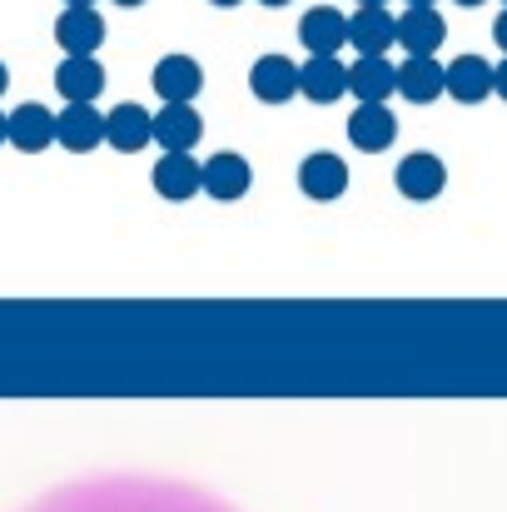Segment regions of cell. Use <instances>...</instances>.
Returning <instances> with one entry per match:
<instances>
[{
	"label": "cell",
	"mask_w": 507,
	"mask_h": 512,
	"mask_svg": "<svg viewBox=\"0 0 507 512\" xmlns=\"http://www.w3.org/2000/svg\"><path fill=\"white\" fill-rule=\"evenodd\" d=\"M398 95L413 105H433L438 95H448V65H438L433 55H408L398 65Z\"/></svg>",
	"instance_id": "obj_9"
},
{
	"label": "cell",
	"mask_w": 507,
	"mask_h": 512,
	"mask_svg": "<svg viewBox=\"0 0 507 512\" xmlns=\"http://www.w3.org/2000/svg\"><path fill=\"white\" fill-rule=\"evenodd\" d=\"M209 5H239V0H209Z\"/></svg>",
	"instance_id": "obj_29"
},
{
	"label": "cell",
	"mask_w": 507,
	"mask_h": 512,
	"mask_svg": "<svg viewBox=\"0 0 507 512\" xmlns=\"http://www.w3.org/2000/svg\"><path fill=\"white\" fill-rule=\"evenodd\" d=\"M65 5H95V0H65Z\"/></svg>",
	"instance_id": "obj_27"
},
{
	"label": "cell",
	"mask_w": 507,
	"mask_h": 512,
	"mask_svg": "<svg viewBox=\"0 0 507 512\" xmlns=\"http://www.w3.org/2000/svg\"><path fill=\"white\" fill-rule=\"evenodd\" d=\"M299 40H304L309 55H338V50L348 45V15L334 10V5H314V10H304V20H299Z\"/></svg>",
	"instance_id": "obj_11"
},
{
	"label": "cell",
	"mask_w": 507,
	"mask_h": 512,
	"mask_svg": "<svg viewBox=\"0 0 507 512\" xmlns=\"http://www.w3.org/2000/svg\"><path fill=\"white\" fill-rule=\"evenodd\" d=\"M150 80H155V95L165 105H194V95L204 90V70L194 55H165Z\"/></svg>",
	"instance_id": "obj_6"
},
{
	"label": "cell",
	"mask_w": 507,
	"mask_h": 512,
	"mask_svg": "<svg viewBox=\"0 0 507 512\" xmlns=\"http://www.w3.org/2000/svg\"><path fill=\"white\" fill-rule=\"evenodd\" d=\"M458 5H483V0H458Z\"/></svg>",
	"instance_id": "obj_30"
},
{
	"label": "cell",
	"mask_w": 507,
	"mask_h": 512,
	"mask_svg": "<svg viewBox=\"0 0 507 512\" xmlns=\"http://www.w3.org/2000/svg\"><path fill=\"white\" fill-rule=\"evenodd\" d=\"M503 5H507V0H503Z\"/></svg>",
	"instance_id": "obj_32"
},
{
	"label": "cell",
	"mask_w": 507,
	"mask_h": 512,
	"mask_svg": "<svg viewBox=\"0 0 507 512\" xmlns=\"http://www.w3.org/2000/svg\"><path fill=\"white\" fill-rule=\"evenodd\" d=\"M55 40L65 55H95L105 45V20L95 5H65L55 20Z\"/></svg>",
	"instance_id": "obj_3"
},
{
	"label": "cell",
	"mask_w": 507,
	"mask_h": 512,
	"mask_svg": "<svg viewBox=\"0 0 507 512\" xmlns=\"http://www.w3.org/2000/svg\"><path fill=\"white\" fill-rule=\"evenodd\" d=\"M55 145L70 155H90L105 145V115L95 105H65L55 115Z\"/></svg>",
	"instance_id": "obj_1"
},
{
	"label": "cell",
	"mask_w": 507,
	"mask_h": 512,
	"mask_svg": "<svg viewBox=\"0 0 507 512\" xmlns=\"http://www.w3.org/2000/svg\"><path fill=\"white\" fill-rule=\"evenodd\" d=\"M358 5H383V0H358Z\"/></svg>",
	"instance_id": "obj_31"
},
{
	"label": "cell",
	"mask_w": 507,
	"mask_h": 512,
	"mask_svg": "<svg viewBox=\"0 0 507 512\" xmlns=\"http://www.w3.org/2000/svg\"><path fill=\"white\" fill-rule=\"evenodd\" d=\"M249 184H254V170H249V160H244V155L219 150L214 160H204V194H214L219 204L244 199V194H249Z\"/></svg>",
	"instance_id": "obj_14"
},
{
	"label": "cell",
	"mask_w": 507,
	"mask_h": 512,
	"mask_svg": "<svg viewBox=\"0 0 507 512\" xmlns=\"http://www.w3.org/2000/svg\"><path fill=\"white\" fill-rule=\"evenodd\" d=\"M55 90L65 95V105H95L105 90V65L95 55H65L55 65Z\"/></svg>",
	"instance_id": "obj_4"
},
{
	"label": "cell",
	"mask_w": 507,
	"mask_h": 512,
	"mask_svg": "<svg viewBox=\"0 0 507 512\" xmlns=\"http://www.w3.org/2000/svg\"><path fill=\"white\" fill-rule=\"evenodd\" d=\"M5 85H10V70H5V60H0V95H5Z\"/></svg>",
	"instance_id": "obj_24"
},
{
	"label": "cell",
	"mask_w": 507,
	"mask_h": 512,
	"mask_svg": "<svg viewBox=\"0 0 507 512\" xmlns=\"http://www.w3.org/2000/svg\"><path fill=\"white\" fill-rule=\"evenodd\" d=\"M408 5H438V0H408Z\"/></svg>",
	"instance_id": "obj_26"
},
{
	"label": "cell",
	"mask_w": 507,
	"mask_h": 512,
	"mask_svg": "<svg viewBox=\"0 0 507 512\" xmlns=\"http://www.w3.org/2000/svg\"><path fill=\"white\" fill-rule=\"evenodd\" d=\"M493 40L503 45V55H507V10H503V15H498V20H493Z\"/></svg>",
	"instance_id": "obj_21"
},
{
	"label": "cell",
	"mask_w": 507,
	"mask_h": 512,
	"mask_svg": "<svg viewBox=\"0 0 507 512\" xmlns=\"http://www.w3.org/2000/svg\"><path fill=\"white\" fill-rule=\"evenodd\" d=\"M249 90L264 105H284V100L299 95V65L289 55H259L254 70H249Z\"/></svg>",
	"instance_id": "obj_8"
},
{
	"label": "cell",
	"mask_w": 507,
	"mask_h": 512,
	"mask_svg": "<svg viewBox=\"0 0 507 512\" xmlns=\"http://www.w3.org/2000/svg\"><path fill=\"white\" fill-rule=\"evenodd\" d=\"M348 140H353V150H363V155L393 150V140H398V115L388 110V100H383V105H358V110L348 115Z\"/></svg>",
	"instance_id": "obj_5"
},
{
	"label": "cell",
	"mask_w": 507,
	"mask_h": 512,
	"mask_svg": "<svg viewBox=\"0 0 507 512\" xmlns=\"http://www.w3.org/2000/svg\"><path fill=\"white\" fill-rule=\"evenodd\" d=\"M299 95H309L314 105H334L348 95V65L338 55H309V65H299Z\"/></svg>",
	"instance_id": "obj_12"
},
{
	"label": "cell",
	"mask_w": 507,
	"mask_h": 512,
	"mask_svg": "<svg viewBox=\"0 0 507 512\" xmlns=\"http://www.w3.org/2000/svg\"><path fill=\"white\" fill-rule=\"evenodd\" d=\"M348 90L358 95V105H383L398 90V65L383 55H358L348 65Z\"/></svg>",
	"instance_id": "obj_13"
},
{
	"label": "cell",
	"mask_w": 507,
	"mask_h": 512,
	"mask_svg": "<svg viewBox=\"0 0 507 512\" xmlns=\"http://www.w3.org/2000/svg\"><path fill=\"white\" fill-rule=\"evenodd\" d=\"M443 35H448V25H443V15L433 5H408L398 15V45L408 55H433L443 45Z\"/></svg>",
	"instance_id": "obj_16"
},
{
	"label": "cell",
	"mask_w": 507,
	"mask_h": 512,
	"mask_svg": "<svg viewBox=\"0 0 507 512\" xmlns=\"http://www.w3.org/2000/svg\"><path fill=\"white\" fill-rule=\"evenodd\" d=\"M155 140H160V150H194V145L204 140L199 110H194V105H165V110L155 115Z\"/></svg>",
	"instance_id": "obj_20"
},
{
	"label": "cell",
	"mask_w": 507,
	"mask_h": 512,
	"mask_svg": "<svg viewBox=\"0 0 507 512\" xmlns=\"http://www.w3.org/2000/svg\"><path fill=\"white\" fill-rule=\"evenodd\" d=\"M493 95H503V100H507V60L498 65V85H493Z\"/></svg>",
	"instance_id": "obj_22"
},
{
	"label": "cell",
	"mask_w": 507,
	"mask_h": 512,
	"mask_svg": "<svg viewBox=\"0 0 507 512\" xmlns=\"http://www.w3.org/2000/svg\"><path fill=\"white\" fill-rule=\"evenodd\" d=\"M299 189L309 194V199H319V204H329L338 199L343 189H348V165L329 155V150H314L304 165H299Z\"/></svg>",
	"instance_id": "obj_18"
},
{
	"label": "cell",
	"mask_w": 507,
	"mask_h": 512,
	"mask_svg": "<svg viewBox=\"0 0 507 512\" xmlns=\"http://www.w3.org/2000/svg\"><path fill=\"white\" fill-rule=\"evenodd\" d=\"M115 5H145V0H115Z\"/></svg>",
	"instance_id": "obj_28"
},
{
	"label": "cell",
	"mask_w": 507,
	"mask_h": 512,
	"mask_svg": "<svg viewBox=\"0 0 507 512\" xmlns=\"http://www.w3.org/2000/svg\"><path fill=\"white\" fill-rule=\"evenodd\" d=\"M493 85H498V65H488V60H478V55H458V60L448 65V95H453L458 105L488 100Z\"/></svg>",
	"instance_id": "obj_17"
},
{
	"label": "cell",
	"mask_w": 507,
	"mask_h": 512,
	"mask_svg": "<svg viewBox=\"0 0 507 512\" xmlns=\"http://www.w3.org/2000/svg\"><path fill=\"white\" fill-rule=\"evenodd\" d=\"M10 145L20 150V155H40V150H50L55 145V110H45V105H15L10 110Z\"/></svg>",
	"instance_id": "obj_15"
},
{
	"label": "cell",
	"mask_w": 507,
	"mask_h": 512,
	"mask_svg": "<svg viewBox=\"0 0 507 512\" xmlns=\"http://www.w3.org/2000/svg\"><path fill=\"white\" fill-rule=\"evenodd\" d=\"M348 40H353L358 55H383V50L398 40V20H393L383 5H363V10H353V20H348Z\"/></svg>",
	"instance_id": "obj_19"
},
{
	"label": "cell",
	"mask_w": 507,
	"mask_h": 512,
	"mask_svg": "<svg viewBox=\"0 0 507 512\" xmlns=\"http://www.w3.org/2000/svg\"><path fill=\"white\" fill-rule=\"evenodd\" d=\"M150 184H155V194H160V199L184 204V199H194V194L204 189V165H194V155H189V150H165V160L155 165Z\"/></svg>",
	"instance_id": "obj_2"
},
{
	"label": "cell",
	"mask_w": 507,
	"mask_h": 512,
	"mask_svg": "<svg viewBox=\"0 0 507 512\" xmlns=\"http://www.w3.org/2000/svg\"><path fill=\"white\" fill-rule=\"evenodd\" d=\"M155 140V115L145 105H115L105 115V145L120 150V155H135Z\"/></svg>",
	"instance_id": "obj_10"
},
{
	"label": "cell",
	"mask_w": 507,
	"mask_h": 512,
	"mask_svg": "<svg viewBox=\"0 0 507 512\" xmlns=\"http://www.w3.org/2000/svg\"><path fill=\"white\" fill-rule=\"evenodd\" d=\"M259 5H289V0H259Z\"/></svg>",
	"instance_id": "obj_25"
},
{
	"label": "cell",
	"mask_w": 507,
	"mask_h": 512,
	"mask_svg": "<svg viewBox=\"0 0 507 512\" xmlns=\"http://www.w3.org/2000/svg\"><path fill=\"white\" fill-rule=\"evenodd\" d=\"M0 145H10V115L0 110Z\"/></svg>",
	"instance_id": "obj_23"
},
{
	"label": "cell",
	"mask_w": 507,
	"mask_h": 512,
	"mask_svg": "<svg viewBox=\"0 0 507 512\" xmlns=\"http://www.w3.org/2000/svg\"><path fill=\"white\" fill-rule=\"evenodd\" d=\"M398 189H403V199L428 204V199H438V194L448 189V165H443L438 155H428V150L403 155V160H398Z\"/></svg>",
	"instance_id": "obj_7"
}]
</instances>
